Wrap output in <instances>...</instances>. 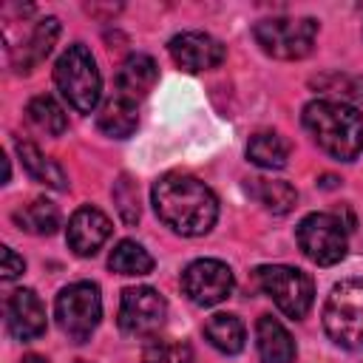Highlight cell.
<instances>
[{
	"label": "cell",
	"mask_w": 363,
	"mask_h": 363,
	"mask_svg": "<svg viewBox=\"0 0 363 363\" xmlns=\"http://www.w3.org/2000/svg\"><path fill=\"white\" fill-rule=\"evenodd\" d=\"M150 199L156 216L182 235H204L218 218V201L213 190L184 173H167L156 179Z\"/></svg>",
	"instance_id": "cell-1"
},
{
	"label": "cell",
	"mask_w": 363,
	"mask_h": 363,
	"mask_svg": "<svg viewBox=\"0 0 363 363\" xmlns=\"http://www.w3.org/2000/svg\"><path fill=\"white\" fill-rule=\"evenodd\" d=\"M303 128L315 145L337 162L357 159L363 147V116L340 99H315L303 108Z\"/></svg>",
	"instance_id": "cell-2"
},
{
	"label": "cell",
	"mask_w": 363,
	"mask_h": 363,
	"mask_svg": "<svg viewBox=\"0 0 363 363\" xmlns=\"http://www.w3.org/2000/svg\"><path fill=\"white\" fill-rule=\"evenodd\" d=\"M326 335L352 352L363 349V278L340 281L323 306Z\"/></svg>",
	"instance_id": "cell-3"
},
{
	"label": "cell",
	"mask_w": 363,
	"mask_h": 363,
	"mask_svg": "<svg viewBox=\"0 0 363 363\" xmlns=\"http://www.w3.org/2000/svg\"><path fill=\"white\" fill-rule=\"evenodd\" d=\"M54 82H57L60 94L68 99V105L77 108L79 113H91L96 108L102 79H99L91 51L85 45L77 43V45L65 48V54L54 65Z\"/></svg>",
	"instance_id": "cell-4"
},
{
	"label": "cell",
	"mask_w": 363,
	"mask_h": 363,
	"mask_svg": "<svg viewBox=\"0 0 363 363\" xmlns=\"http://www.w3.org/2000/svg\"><path fill=\"white\" fill-rule=\"evenodd\" d=\"M318 34V20L312 17H269L255 23L252 37L264 54L275 60H303Z\"/></svg>",
	"instance_id": "cell-5"
},
{
	"label": "cell",
	"mask_w": 363,
	"mask_h": 363,
	"mask_svg": "<svg viewBox=\"0 0 363 363\" xmlns=\"http://www.w3.org/2000/svg\"><path fill=\"white\" fill-rule=\"evenodd\" d=\"M54 315L60 329L74 340V343H85L94 329L99 326L102 318V298H99V286L91 281H77L68 284L54 303Z\"/></svg>",
	"instance_id": "cell-6"
},
{
	"label": "cell",
	"mask_w": 363,
	"mask_h": 363,
	"mask_svg": "<svg viewBox=\"0 0 363 363\" xmlns=\"http://www.w3.org/2000/svg\"><path fill=\"white\" fill-rule=\"evenodd\" d=\"M261 289L275 301V306L298 320L309 312L312 306V295H315V286H312V278L303 272V269H295V267H284V264H275V267H258L255 272Z\"/></svg>",
	"instance_id": "cell-7"
},
{
	"label": "cell",
	"mask_w": 363,
	"mask_h": 363,
	"mask_svg": "<svg viewBox=\"0 0 363 363\" xmlns=\"http://www.w3.org/2000/svg\"><path fill=\"white\" fill-rule=\"evenodd\" d=\"M298 247L320 267H332L346 255V230L332 213H309L298 224Z\"/></svg>",
	"instance_id": "cell-8"
},
{
	"label": "cell",
	"mask_w": 363,
	"mask_h": 363,
	"mask_svg": "<svg viewBox=\"0 0 363 363\" xmlns=\"http://www.w3.org/2000/svg\"><path fill=\"white\" fill-rule=\"evenodd\" d=\"M167 315V303L164 298L150 289V286H130L122 292L119 301V329L125 335L142 337V335H153Z\"/></svg>",
	"instance_id": "cell-9"
},
{
	"label": "cell",
	"mask_w": 363,
	"mask_h": 363,
	"mask_svg": "<svg viewBox=\"0 0 363 363\" xmlns=\"http://www.w3.org/2000/svg\"><path fill=\"white\" fill-rule=\"evenodd\" d=\"M233 272L224 261L216 258H199L182 272V289L184 295L199 306H216L233 292Z\"/></svg>",
	"instance_id": "cell-10"
},
{
	"label": "cell",
	"mask_w": 363,
	"mask_h": 363,
	"mask_svg": "<svg viewBox=\"0 0 363 363\" xmlns=\"http://www.w3.org/2000/svg\"><path fill=\"white\" fill-rule=\"evenodd\" d=\"M167 51H170V57H173V62H176L179 68L193 71V74L221 65V60H224V54H227V48H224L216 37H210V34H204V31H184V34H176V37L167 43Z\"/></svg>",
	"instance_id": "cell-11"
},
{
	"label": "cell",
	"mask_w": 363,
	"mask_h": 363,
	"mask_svg": "<svg viewBox=\"0 0 363 363\" xmlns=\"http://www.w3.org/2000/svg\"><path fill=\"white\" fill-rule=\"evenodd\" d=\"M6 326L17 340H34L45 332V306L34 289H17L6 298Z\"/></svg>",
	"instance_id": "cell-12"
},
{
	"label": "cell",
	"mask_w": 363,
	"mask_h": 363,
	"mask_svg": "<svg viewBox=\"0 0 363 363\" xmlns=\"http://www.w3.org/2000/svg\"><path fill=\"white\" fill-rule=\"evenodd\" d=\"M108 235H111L108 216L96 207H79L68 221L65 241L77 255L88 258V255H96V250L108 241Z\"/></svg>",
	"instance_id": "cell-13"
},
{
	"label": "cell",
	"mask_w": 363,
	"mask_h": 363,
	"mask_svg": "<svg viewBox=\"0 0 363 363\" xmlns=\"http://www.w3.org/2000/svg\"><path fill=\"white\" fill-rule=\"evenodd\" d=\"M57 37H60V20L57 17H45V20L34 23V28L28 31V37L20 40L14 48H9L14 71L17 74H28L31 68H37L51 54Z\"/></svg>",
	"instance_id": "cell-14"
},
{
	"label": "cell",
	"mask_w": 363,
	"mask_h": 363,
	"mask_svg": "<svg viewBox=\"0 0 363 363\" xmlns=\"http://www.w3.org/2000/svg\"><path fill=\"white\" fill-rule=\"evenodd\" d=\"M255 346L264 363H292L295 360V340L284 329L281 320L272 315H261L255 323Z\"/></svg>",
	"instance_id": "cell-15"
},
{
	"label": "cell",
	"mask_w": 363,
	"mask_h": 363,
	"mask_svg": "<svg viewBox=\"0 0 363 363\" xmlns=\"http://www.w3.org/2000/svg\"><path fill=\"white\" fill-rule=\"evenodd\" d=\"M159 79V68L156 62L147 57V54H130L122 65H119V74H116V88L122 96L128 99H139V96H147L153 91Z\"/></svg>",
	"instance_id": "cell-16"
},
{
	"label": "cell",
	"mask_w": 363,
	"mask_h": 363,
	"mask_svg": "<svg viewBox=\"0 0 363 363\" xmlns=\"http://www.w3.org/2000/svg\"><path fill=\"white\" fill-rule=\"evenodd\" d=\"M136 122H139V113H136V102L116 94L111 96L99 113H96V128L113 139H128L133 130H136Z\"/></svg>",
	"instance_id": "cell-17"
},
{
	"label": "cell",
	"mask_w": 363,
	"mask_h": 363,
	"mask_svg": "<svg viewBox=\"0 0 363 363\" xmlns=\"http://www.w3.org/2000/svg\"><path fill=\"white\" fill-rule=\"evenodd\" d=\"M14 150H17L20 162H23V167H26V173H28L34 182H40V184H45V187H54V190H65V187H68V179H65L62 167H60L57 162H51L48 156H43L31 142L17 139V142H14Z\"/></svg>",
	"instance_id": "cell-18"
},
{
	"label": "cell",
	"mask_w": 363,
	"mask_h": 363,
	"mask_svg": "<svg viewBox=\"0 0 363 363\" xmlns=\"http://www.w3.org/2000/svg\"><path fill=\"white\" fill-rule=\"evenodd\" d=\"M247 190H250V196H252L258 204H264V207H267L269 213H275V216L289 213V210L295 207V201H298L295 187H292L289 182H281V179H250Z\"/></svg>",
	"instance_id": "cell-19"
},
{
	"label": "cell",
	"mask_w": 363,
	"mask_h": 363,
	"mask_svg": "<svg viewBox=\"0 0 363 363\" xmlns=\"http://www.w3.org/2000/svg\"><path fill=\"white\" fill-rule=\"evenodd\" d=\"M204 337L210 340L213 349L224 354H238L244 349V323L235 315L218 312L204 323Z\"/></svg>",
	"instance_id": "cell-20"
},
{
	"label": "cell",
	"mask_w": 363,
	"mask_h": 363,
	"mask_svg": "<svg viewBox=\"0 0 363 363\" xmlns=\"http://www.w3.org/2000/svg\"><path fill=\"white\" fill-rule=\"evenodd\" d=\"M14 224L31 235H51L60 227V210L45 199H34L14 210Z\"/></svg>",
	"instance_id": "cell-21"
},
{
	"label": "cell",
	"mask_w": 363,
	"mask_h": 363,
	"mask_svg": "<svg viewBox=\"0 0 363 363\" xmlns=\"http://www.w3.org/2000/svg\"><path fill=\"white\" fill-rule=\"evenodd\" d=\"M247 156H250V162H255L258 167L278 170V167H284L286 159H289V142H286L281 133L264 130V133H255V136L250 139Z\"/></svg>",
	"instance_id": "cell-22"
},
{
	"label": "cell",
	"mask_w": 363,
	"mask_h": 363,
	"mask_svg": "<svg viewBox=\"0 0 363 363\" xmlns=\"http://www.w3.org/2000/svg\"><path fill=\"white\" fill-rule=\"evenodd\" d=\"M108 267L113 272H119V275H147L153 269V258H150V252L142 244H136V241H119L111 250Z\"/></svg>",
	"instance_id": "cell-23"
},
{
	"label": "cell",
	"mask_w": 363,
	"mask_h": 363,
	"mask_svg": "<svg viewBox=\"0 0 363 363\" xmlns=\"http://www.w3.org/2000/svg\"><path fill=\"white\" fill-rule=\"evenodd\" d=\"M26 116H28V122H31L37 130H43V133H48V136H60V133L68 128L65 111H62L51 96H34V99L28 102V108H26Z\"/></svg>",
	"instance_id": "cell-24"
},
{
	"label": "cell",
	"mask_w": 363,
	"mask_h": 363,
	"mask_svg": "<svg viewBox=\"0 0 363 363\" xmlns=\"http://www.w3.org/2000/svg\"><path fill=\"white\" fill-rule=\"evenodd\" d=\"M145 363H193V352L187 343L173 337H153L145 346Z\"/></svg>",
	"instance_id": "cell-25"
},
{
	"label": "cell",
	"mask_w": 363,
	"mask_h": 363,
	"mask_svg": "<svg viewBox=\"0 0 363 363\" xmlns=\"http://www.w3.org/2000/svg\"><path fill=\"white\" fill-rule=\"evenodd\" d=\"M113 201H116V210H119L125 224L139 221V190L128 176H119L113 182Z\"/></svg>",
	"instance_id": "cell-26"
},
{
	"label": "cell",
	"mask_w": 363,
	"mask_h": 363,
	"mask_svg": "<svg viewBox=\"0 0 363 363\" xmlns=\"http://www.w3.org/2000/svg\"><path fill=\"white\" fill-rule=\"evenodd\" d=\"M318 88H323V94L340 96L343 99H363V77H349V74H326L320 79H315Z\"/></svg>",
	"instance_id": "cell-27"
},
{
	"label": "cell",
	"mask_w": 363,
	"mask_h": 363,
	"mask_svg": "<svg viewBox=\"0 0 363 363\" xmlns=\"http://www.w3.org/2000/svg\"><path fill=\"white\" fill-rule=\"evenodd\" d=\"M23 269H26V261H23L11 247H3V267H0L3 281L9 284V281H14V278H20Z\"/></svg>",
	"instance_id": "cell-28"
},
{
	"label": "cell",
	"mask_w": 363,
	"mask_h": 363,
	"mask_svg": "<svg viewBox=\"0 0 363 363\" xmlns=\"http://www.w3.org/2000/svg\"><path fill=\"white\" fill-rule=\"evenodd\" d=\"M20 363H48L45 357H40V354H28V357H23Z\"/></svg>",
	"instance_id": "cell-29"
},
{
	"label": "cell",
	"mask_w": 363,
	"mask_h": 363,
	"mask_svg": "<svg viewBox=\"0 0 363 363\" xmlns=\"http://www.w3.org/2000/svg\"><path fill=\"white\" fill-rule=\"evenodd\" d=\"M77 363H88V360H77Z\"/></svg>",
	"instance_id": "cell-30"
}]
</instances>
